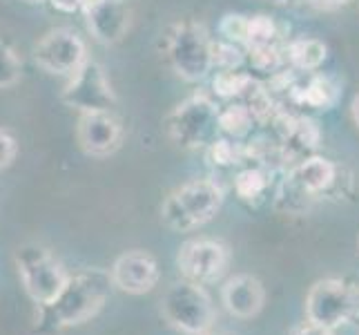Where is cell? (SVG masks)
<instances>
[{"instance_id": "f546056e", "label": "cell", "mask_w": 359, "mask_h": 335, "mask_svg": "<svg viewBox=\"0 0 359 335\" xmlns=\"http://www.w3.org/2000/svg\"><path fill=\"white\" fill-rule=\"evenodd\" d=\"M351 112H353V121L357 123V128H359V94L353 98V105H351Z\"/></svg>"}, {"instance_id": "83f0119b", "label": "cell", "mask_w": 359, "mask_h": 335, "mask_svg": "<svg viewBox=\"0 0 359 335\" xmlns=\"http://www.w3.org/2000/svg\"><path fill=\"white\" fill-rule=\"evenodd\" d=\"M292 335H335V331H328V329H321V327H315L311 322H306V324L297 327L292 331Z\"/></svg>"}, {"instance_id": "603a6c76", "label": "cell", "mask_w": 359, "mask_h": 335, "mask_svg": "<svg viewBox=\"0 0 359 335\" xmlns=\"http://www.w3.org/2000/svg\"><path fill=\"white\" fill-rule=\"evenodd\" d=\"M250 83H252V79L245 77V74L226 70L215 79V92L224 98H237V96H243V92L248 90Z\"/></svg>"}, {"instance_id": "cb8c5ba5", "label": "cell", "mask_w": 359, "mask_h": 335, "mask_svg": "<svg viewBox=\"0 0 359 335\" xmlns=\"http://www.w3.org/2000/svg\"><path fill=\"white\" fill-rule=\"evenodd\" d=\"M221 36L228 43H243L248 39V16H239V14H228L219 25Z\"/></svg>"}, {"instance_id": "52a82bcc", "label": "cell", "mask_w": 359, "mask_h": 335, "mask_svg": "<svg viewBox=\"0 0 359 335\" xmlns=\"http://www.w3.org/2000/svg\"><path fill=\"white\" fill-rule=\"evenodd\" d=\"M219 128V107L203 94H194L181 101L165 117L168 136L177 145L196 150L205 145ZM212 143V141H210Z\"/></svg>"}, {"instance_id": "4dcf8cb0", "label": "cell", "mask_w": 359, "mask_h": 335, "mask_svg": "<svg viewBox=\"0 0 359 335\" xmlns=\"http://www.w3.org/2000/svg\"><path fill=\"white\" fill-rule=\"evenodd\" d=\"M272 3H277V5H288V3H294V0H272Z\"/></svg>"}, {"instance_id": "836d02e7", "label": "cell", "mask_w": 359, "mask_h": 335, "mask_svg": "<svg viewBox=\"0 0 359 335\" xmlns=\"http://www.w3.org/2000/svg\"><path fill=\"white\" fill-rule=\"evenodd\" d=\"M208 335H210V333H208Z\"/></svg>"}, {"instance_id": "3957f363", "label": "cell", "mask_w": 359, "mask_h": 335, "mask_svg": "<svg viewBox=\"0 0 359 335\" xmlns=\"http://www.w3.org/2000/svg\"><path fill=\"white\" fill-rule=\"evenodd\" d=\"M161 317L183 335H208L217 322V308L201 284L181 280L161 297Z\"/></svg>"}, {"instance_id": "7c38bea8", "label": "cell", "mask_w": 359, "mask_h": 335, "mask_svg": "<svg viewBox=\"0 0 359 335\" xmlns=\"http://www.w3.org/2000/svg\"><path fill=\"white\" fill-rule=\"evenodd\" d=\"M76 139L88 157L103 159L114 155L123 141V126L114 112H92L81 114Z\"/></svg>"}, {"instance_id": "5b68a950", "label": "cell", "mask_w": 359, "mask_h": 335, "mask_svg": "<svg viewBox=\"0 0 359 335\" xmlns=\"http://www.w3.org/2000/svg\"><path fill=\"white\" fill-rule=\"evenodd\" d=\"M168 58L183 81H203L215 67V43L201 22L183 20L170 34Z\"/></svg>"}, {"instance_id": "484cf974", "label": "cell", "mask_w": 359, "mask_h": 335, "mask_svg": "<svg viewBox=\"0 0 359 335\" xmlns=\"http://www.w3.org/2000/svg\"><path fill=\"white\" fill-rule=\"evenodd\" d=\"M18 155V143H16V136L11 134L9 130L0 128V170L9 168L14 164V159Z\"/></svg>"}, {"instance_id": "30bf717a", "label": "cell", "mask_w": 359, "mask_h": 335, "mask_svg": "<svg viewBox=\"0 0 359 335\" xmlns=\"http://www.w3.org/2000/svg\"><path fill=\"white\" fill-rule=\"evenodd\" d=\"M34 60L47 74L72 77L88 56V45L69 27H54L34 45Z\"/></svg>"}, {"instance_id": "7a4b0ae2", "label": "cell", "mask_w": 359, "mask_h": 335, "mask_svg": "<svg viewBox=\"0 0 359 335\" xmlns=\"http://www.w3.org/2000/svg\"><path fill=\"white\" fill-rule=\"evenodd\" d=\"M224 188L212 179H192L170 192L161 206V219L177 232H190L203 226L224 206Z\"/></svg>"}, {"instance_id": "d4e9b609", "label": "cell", "mask_w": 359, "mask_h": 335, "mask_svg": "<svg viewBox=\"0 0 359 335\" xmlns=\"http://www.w3.org/2000/svg\"><path fill=\"white\" fill-rule=\"evenodd\" d=\"M210 157H212L217 166H232V164H239L241 147L232 141L219 139V141L210 143Z\"/></svg>"}, {"instance_id": "ac0fdd59", "label": "cell", "mask_w": 359, "mask_h": 335, "mask_svg": "<svg viewBox=\"0 0 359 335\" xmlns=\"http://www.w3.org/2000/svg\"><path fill=\"white\" fill-rule=\"evenodd\" d=\"M294 98L302 105L315 110H328L337 101V85L326 77H313L304 88L294 90Z\"/></svg>"}, {"instance_id": "e0dca14e", "label": "cell", "mask_w": 359, "mask_h": 335, "mask_svg": "<svg viewBox=\"0 0 359 335\" xmlns=\"http://www.w3.org/2000/svg\"><path fill=\"white\" fill-rule=\"evenodd\" d=\"M326 45L317 39H297L286 47V58L290 65L302 72H313L326 60Z\"/></svg>"}, {"instance_id": "1f68e13d", "label": "cell", "mask_w": 359, "mask_h": 335, "mask_svg": "<svg viewBox=\"0 0 359 335\" xmlns=\"http://www.w3.org/2000/svg\"><path fill=\"white\" fill-rule=\"evenodd\" d=\"M25 3H45V0H25Z\"/></svg>"}, {"instance_id": "d6a6232c", "label": "cell", "mask_w": 359, "mask_h": 335, "mask_svg": "<svg viewBox=\"0 0 359 335\" xmlns=\"http://www.w3.org/2000/svg\"><path fill=\"white\" fill-rule=\"evenodd\" d=\"M357 246H359V244H357Z\"/></svg>"}, {"instance_id": "ffe728a7", "label": "cell", "mask_w": 359, "mask_h": 335, "mask_svg": "<svg viewBox=\"0 0 359 335\" xmlns=\"http://www.w3.org/2000/svg\"><path fill=\"white\" fill-rule=\"evenodd\" d=\"M268 190V175L262 168H245L234 177V192L243 202L262 199Z\"/></svg>"}, {"instance_id": "277c9868", "label": "cell", "mask_w": 359, "mask_h": 335, "mask_svg": "<svg viewBox=\"0 0 359 335\" xmlns=\"http://www.w3.org/2000/svg\"><path fill=\"white\" fill-rule=\"evenodd\" d=\"M14 262L22 289L36 306H49L69 282L67 268L39 244L20 246L14 255Z\"/></svg>"}, {"instance_id": "6da1fadb", "label": "cell", "mask_w": 359, "mask_h": 335, "mask_svg": "<svg viewBox=\"0 0 359 335\" xmlns=\"http://www.w3.org/2000/svg\"><path fill=\"white\" fill-rule=\"evenodd\" d=\"M114 282L105 268H85L69 282L49 306H39V320L49 322L54 329L81 327L101 313Z\"/></svg>"}, {"instance_id": "4fadbf2b", "label": "cell", "mask_w": 359, "mask_h": 335, "mask_svg": "<svg viewBox=\"0 0 359 335\" xmlns=\"http://www.w3.org/2000/svg\"><path fill=\"white\" fill-rule=\"evenodd\" d=\"M83 16L92 39L103 45L123 41L132 25V9L126 0H94Z\"/></svg>"}, {"instance_id": "7402d4cb", "label": "cell", "mask_w": 359, "mask_h": 335, "mask_svg": "<svg viewBox=\"0 0 359 335\" xmlns=\"http://www.w3.org/2000/svg\"><path fill=\"white\" fill-rule=\"evenodd\" d=\"M22 77V60L16 49L0 41V90L16 85Z\"/></svg>"}, {"instance_id": "f1b7e54d", "label": "cell", "mask_w": 359, "mask_h": 335, "mask_svg": "<svg viewBox=\"0 0 359 335\" xmlns=\"http://www.w3.org/2000/svg\"><path fill=\"white\" fill-rule=\"evenodd\" d=\"M306 3H311L315 7H321V9H335V7L346 5L348 0H306Z\"/></svg>"}, {"instance_id": "9c48e42d", "label": "cell", "mask_w": 359, "mask_h": 335, "mask_svg": "<svg viewBox=\"0 0 359 335\" xmlns=\"http://www.w3.org/2000/svg\"><path fill=\"white\" fill-rule=\"evenodd\" d=\"M230 266V248L219 239H190L181 244L177 253V268L181 280L194 284H215Z\"/></svg>"}, {"instance_id": "44dd1931", "label": "cell", "mask_w": 359, "mask_h": 335, "mask_svg": "<svg viewBox=\"0 0 359 335\" xmlns=\"http://www.w3.org/2000/svg\"><path fill=\"white\" fill-rule=\"evenodd\" d=\"M275 41H277V27H275V22H272V18L264 14L248 18V39H245L248 49L275 45Z\"/></svg>"}, {"instance_id": "2e32d148", "label": "cell", "mask_w": 359, "mask_h": 335, "mask_svg": "<svg viewBox=\"0 0 359 335\" xmlns=\"http://www.w3.org/2000/svg\"><path fill=\"white\" fill-rule=\"evenodd\" d=\"M286 126L281 128L283 134V147L290 155H308L311 147L317 145L319 132L315 128V123L308 119H283Z\"/></svg>"}, {"instance_id": "8992f818", "label": "cell", "mask_w": 359, "mask_h": 335, "mask_svg": "<svg viewBox=\"0 0 359 335\" xmlns=\"http://www.w3.org/2000/svg\"><path fill=\"white\" fill-rule=\"evenodd\" d=\"M304 313L311 324L335 331L359 313V291L346 280H319L306 295Z\"/></svg>"}, {"instance_id": "4316f807", "label": "cell", "mask_w": 359, "mask_h": 335, "mask_svg": "<svg viewBox=\"0 0 359 335\" xmlns=\"http://www.w3.org/2000/svg\"><path fill=\"white\" fill-rule=\"evenodd\" d=\"M47 3L58 14H83L94 0H47Z\"/></svg>"}, {"instance_id": "d6986e66", "label": "cell", "mask_w": 359, "mask_h": 335, "mask_svg": "<svg viewBox=\"0 0 359 335\" xmlns=\"http://www.w3.org/2000/svg\"><path fill=\"white\" fill-rule=\"evenodd\" d=\"M255 121V114L245 103H230L224 110H219V128L230 136L248 134Z\"/></svg>"}, {"instance_id": "ba28073f", "label": "cell", "mask_w": 359, "mask_h": 335, "mask_svg": "<svg viewBox=\"0 0 359 335\" xmlns=\"http://www.w3.org/2000/svg\"><path fill=\"white\" fill-rule=\"evenodd\" d=\"M63 103L81 114L92 112H114L116 94L107 81V74L98 60H85V63L72 74L63 88Z\"/></svg>"}, {"instance_id": "8fae6325", "label": "cell", "mask_w": 359, "mask_h": 335, "mask_svg": "<svg viewBox=\"0 0 359 335\" xmlns=\"http://www.w3.org/2000/svg\"><path fill=\"white\" fill-rule=\"evenodd\" d=\"M109 275H112L114 289L128 295H145L154 291L158 284L161 268L152 253L134 248V251H126L114 259Z\"/></svg>"}, {"instance_id": "5bb4252c", "label": "cell", "mask_w": 359, "mask_h": 335, "mask_svg": "<svg viewBox=\"0 0 359 335\" xmlns=\"http://www.w3.org/2000/svg\"><path fill=\"white\" fill-rule=\"evenodd\" d=\"M221 304L234 320H252L266 306L264 282L250 272H237L221 287Z\"/></svg>"}, {"instance_id": "9a60e30c", "label": "cell", "mask_w": 359, "mask_h": 335, "mask_svg": "<svg viewBox=\"0 0 359 335\" xmlns=\"http://www.w3.org/2000/svg\"><path fill=\"white\" fill-rule=\"evenodd\" d=\"M339 168L324 157H306L290 172V183L306 197L328 192L337 181Z\"/></svg>"}]
</instances>
